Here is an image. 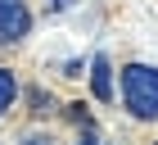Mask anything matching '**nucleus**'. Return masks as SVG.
Instances as JSON below:
<instances>
[{
  "label": "nucleus",
  "instance_id": "8",
  "mask_svg": "<svg viewBox=\"0 0 158 145\" xmlns=\"http://www.w3.org/2000/svg\"><path fill=\"white\" fill-rule=\"evenodd\" d=\"M23 145H50V141H41V136H27V141Z\"/></svg>",
  "mask_w": 158,
  "mask_h": 145
},
{
  "label": "nucleus",
  "instance_id": "7",
  "mask_svg": "<svg viewBox=\"0 0 158 145\" xmlns=\"http://www.w3.org/2000/svg\"><path fill=\"white\" fill-rule=\"evenodd\" d=\"M77 145H104V141H95V136H81V141H77Z\"/></svg>",
  "mask_w": 158,
  "mask_h": 145
},
{
  "label": "nucleus",
  "instance_id": "5",
  "mask_svg": "<svg viewBox=\"0 0 158 145\" xmlns=\"http://www.w3.org/2000/svg\"><path fill=\"white\" fill-rule=\"evenodd\" d=\"M27 100H32V113H36V118H45L50 109H54V100H50V91H41V86H32V91H27Z\"/></svg>",
  "mask_w": 158,
  "mask_h": 145
},
{
  "label": "nucleus",
  "instance_id": "4",
  "mask_svg": "<svg viewBox=\"0 0 158 145\" xmlns=\"http://www.w3.org/2000/svg\"><path fill=\"white\" fill-rule=\"evenodd\" d=\"M14 100H18V77H14L9 68H0V113L14 109Z\"/></svg>",
  "mask_w": 158,
  "mask_h": 145
},
{
  "label": "nucleus",
  "instance_id": "6",
  "mask_svg": "<svg viewBox=\"0 0 158 145\" xmlns=\"http://www.w3.org/2000/svg\"><path fill=\"white\" fill-rule=\"evenodd\" d=\"M68 5H73V0H50V9H68Z\"/></svg>",
  "mask_w": 158,
  "mask_h": 145
},
{
  "label": "nucleus",
  "instance_id": "3",
  "mask_svg": "<svg viewBox=\"0 0 158 145\" xmlns=\"http://www.w3.org/2000/svg\"><path fill=\"white\" fill-rule=\"evenodd\" d=\"M90 91H95V100H104V104L113 100V64H109V55H95V59H90Z\"/></svg>",
  "mask_w": 158,
  "mask_h": 145
},
{
  "label": "nucleus",
  "instance_id": "1",
  "mask_svg": "<svg viewBox=\"0 0 158 145\" xmlns=\"http://www.w3.org/2000/svg\"><path fill=\"white\" fill-rule=\"evenodd\" d=\"M122 104L131 109L135 118L154 122L158 118V68H149V64H127V68H122Z\"/></svg>",
  "mask_w": 158,
  "mask_h": 145
},
{
  "label": "nucleus",
  "instance_id": "2",
  "mask_svg": "<svg viewBox=\"0 0 158 145\" xmlns=\"http://www.w3.org/2000/svg\"><path fill=\"white\" fill-rule=\"evenodd\" d=\"M32 32V9L27 0H0V46H14Z\"/></svg>",
  "mask_w": 158,
  "mask_h": 145
}]
</instances>
